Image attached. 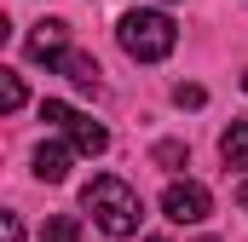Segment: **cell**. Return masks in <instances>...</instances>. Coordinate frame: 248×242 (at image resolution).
Masks as SVG:
<instances>
[{"instance_id":"6da1fadb","label":"cell","mask_w":248,"mask_h":242,"mask_svg":"<svg viewBox=\"0 0 248 242\" xmlns=\"http://www.w3.org/2000/svg\"><path fill=\"white\" fill-rule=\"evenodd\" d=\"M81 208L93 213V225L104 231V237H133L139 231V219H144V202H139V190L116 173H98V179L81 190Z\"/></svg>"},{"instance_id":"7a4b0ae2","label":"cell","mask_w":248,"mask_h":242,"mask_svg":"<svg viewBox=\"0 0 248 242\" xmlns=\"http://www.w3.org/2000/svg\"><path fill=\"white\" fill-rule=\"evenodd\" d=\"M116 41H122L127 58H139V63H162L173 46H179V29H173V17H168V12L139 6V12H127L122 23H116Z\"/></svg>"},{"instance_id":"3957f363","label":"cell","mask_w":248,"mask_h":242,"mask_svg":"<svg viewBox=\"0 0 248 242\" xmlns=\"http://www.w3.org/2000/svg\"><path fill=\"white\" fill-rule=\"evenodd\" d=\"M208 208H214V196H208V184H196V179H173L162 190V213L173 225H202Z\"/></svg>"},{"instance_id":"277c9868","label":"cell","mask_w":248,"mask_h":242,"mask_svg":"<svg viewBox=\"0 0 248 242\" xmlns=\"http://www.w3.org/2000/svg\"><path fill=\"white\" fill-rule=\"evenodd\" d=\"M63 52H69V23L41 17V23L29 29V58H35V63H58Z\"/></svg>"},{"instance_id":"5b68a950","label":"cell","mask_w":248,"mask_h":242,"mask_svg":"<svg viewBox=\"0 0 248 242\" xmlns=\"http://www.w3.org/2000/svg\"><path fill=\"white\" fill-rule=\"evenodd\" d=\"M75 156H81V150H75L69 138H46V144L35 150V179H41V184H63Z\"/></svg>"},{"instance_id":"8992f818","label":"cell","mask_w":248,"mask_h":242,"mask_svg":"<svg viewBox=\"0 0 248 242\" xmlns=\"http://www.w3.org/2000/svg\"><path fill=\"white\" fill-rule=\"evenodd\" d=\"M58 133L75 144V150H81V156H104V150H110V133H104L93 116H81V110H69V121H63Z\"/></svg>"},{"instance_id":"52a82bcc","label":"cell","mask_w":248,"mask_h":242,"mask_svg":"<svg viewBox=\"0 0 248 242\" xmlns=\"http://www.w3.org/2000/svg\"><path fill=\"white\" fill-rule=\"evenodd\" d=\"M58 69L69 75V81H75V87H81V92H93V98L104 92V81H98V63L87 58V52H75V46H69V52L58 58Z\"/></svg>"},{"instance_id":"ba28073f","label":"cell","mask_w":248,"mask_h":242,"mask_svg":"<svg viewBox=\"0 0 248 242\" xmlns=\"http://www.w3.org/2000/svg\"><path fill=\"white\" fill-rule=\"evenodd\" d=\"M219 156H225V167H248V116L219 133Z\"/></svg>"},{"instance_id":"9c48e42d","label":"cell","mask_w":248,"mask_h":242,"mask_svg":"<svg viewBox=\"0 0 248 242\" xmlns=\"http://www.w3.org/2000/svg\"><path fill=\"white\" fill-rule=\"evenodd\" d=\"M41 242H81V219L52 213V219H46V231H41Z\"/></svg>"},{"instance_id":"30bf717a","label":"cell","mask_w":248,"mask_h":242,"mask_svg":"<svg viewBox=\"0 0 248 242\" xmlns=\"http://www.w3.org/2000/svg\"><path fill=\"white\" fill-rule=\"evenodd\" d=\"M0 110H23V75L0 69Z\"/></svg>"},{"instance_id":"8fae6325","label":"cell","mask_w":248,"mask_h":242,"mask_svg":"<svg viewBox=\"0 0 248 242\" xmlns=\"http://www.w3.org/2000/svg\"><path fill=\"white\" fill-rule=\"evenodd\" d=\"M156 167H185V144L162 138V144H156Z\"/></svg>"},{"instance_id":"7c38bea8","label":"cell","mask_w":248,"mask_h":242,"mask_svg":"<svg viewBox=\"0 0 248 242\" xmlns=\"http://www.w3.org/2000/svg\"><path fill=\"white\" fill-rule=\"evenodd\" d=\"M173 104H179V110H202V104H208V92H202V87H185V81H179V87H173Z\"/></svg>"},{"instance_id":"4fadbf2b","label":"cell","mask_w":248,"mask_h":242,"mask_svg":"<svg viewBox=\"0 0 248 242\" xmlns=\"http://www.w3.org/2000/svg\"><path fill=\"white\" fill-rule=\"evenodd\" d=\"M41 121H46V127H63V121H69V104L46 98V104H41Z\"/></svg>"},{"instance_id":"5bb4252c","label":"cell","mask_w":248,"mask_h":242,"mask_svg":"<svg viewBox=\"0 0 248 242\" xmlns=\"http://www.w3.org/2000/svg\"><path fill=\"white\" fill-rule=\"evenodd\" d=\"M0 237H6V242H23V219H17V213H0Z\"/></svg>"},{"instance_id":"9a60e30c","label":"cell","mask_w":248,"mask_h":242,"mask_svg":"<svg viewBox=\"0 0 248 242\" xmlns=\"http://www.w3.org/2000/svg\"><path fill=\"white\" fill-rule=\"evenodd\" d=\"M237 208H243V213H248V173H243V179H237Z\"/></svg>"},{"instance_id":"2e32d148","label":"cell","mask_w":248,"mask_h":242,"mask_svg":"<svg viewBox=\"0 0 248 242\" xmlns=\"http://www.w3.org/2000/svg\"><path fill=\"white\" fill-rule=\"evenodd\" d=\"M144 242H168V237H144Z\"/></svg>"},{"instance_id":"e0dca14e","label":"cell","mask_w":248,"mask_h":242,"mask_svg":"<svg viewBox=\"0 0 248 242\" xmlns=\"http://www.w3.org/2000/svg\"><path fill=\"white\" fill-rule=\"evenodd\" d=\"M202 242H214V237H202Z\"/></svg>"}]
</instances>
